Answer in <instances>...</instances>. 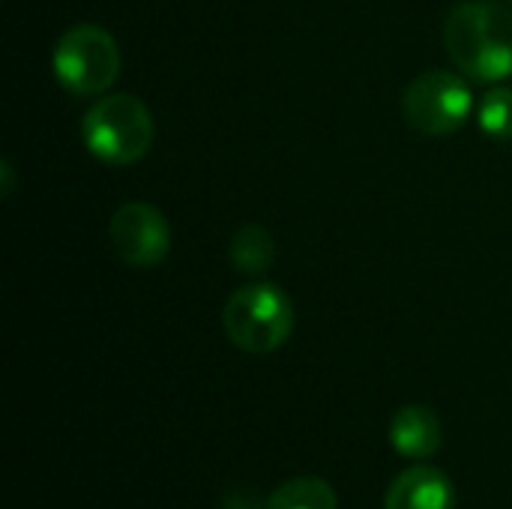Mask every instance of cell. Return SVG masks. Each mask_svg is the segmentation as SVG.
Returning a JSON list of instances; mask_svg holds the SVG:
<instances>
[{
    "label": "cell",
    "mask_w": 512,
    "mask_h": 509,
    "mask_svg": "<svg viewBox=\"0 0 512 509\" xmlns=\"http://www.w3.org/2000/svg\"><path fill=\"white\" fill-rule=\"evenodd\" d=\"M456 69L480 84L512 78V12L495 0H465L444 24Z\"/></svg>",
    "instance_id": "6da1fadb"
},
{
    "label": "cell",
    "mask_w": 512,
    "mask_h": 509,
    "mask_svg": "<svg viewBox=\"0 0 512 509\" xmlns=\"http://www.w3.org/2000/svg\"><path fill=\"white\" fill-rule=\"evenodd\" d=\"M510 3H512V0H510Z\"/></svg>",
    "instance_id": "4fadbf2b"
},
{
    "label": "cell",
    "mask_w": 512,
    "mask_h": 509,
    "mask_svg": "<svg viewBox=\"0 0 512 509\" xmlns=\"http://www.w3.org/2000/svg\"><path fill=\"white\" fill-rule=\"evenodd\" d=\"M384 509H456V486L441 468L417 465L390 483Z\"/></svg>",
    "instance_id": "52a82bcc"
},
{
    "label": "cell",
    "mask_w": 512,
    "mask_h": 509,
    "mask_svg": "<svg viewBox=\"0 0 512 509\" xmlns=\"http://www.w3.org/2000/svg\"><path fill=\"white\" fill-rule=\"evenodd\" d=\"M267 509H339L336 489L321 477H294L273 489Z\"/></svg>",
    "instance_id": "30bf717a"
},
{
    "label": "cell",
    "mask_w": 512,
    "mask_h": 509,
    "mask_svg": "<svg viewBox=\"0 0 512 509\" xmlns=\"http://www.w3.org/2000/svg\"><path fill=\"white\" fill-rule=\"evenodd\" d=\"M222 327L234 348L246 354H273L294 333V303L279 285L252 282L228 297Z\"/></svg>",
    "instance_id": "3957f363"
},
{
    "label": "cell",
    "mask_w": 512,
    "mask_h": 509,
    "mask_svg": "<svg viewBox=\"0 0 512 509\" xmlns=\"http://www.w3.org/2000/svg\"><path fill=\"white\" fill-rule=\"evenodd\" d=\"M480 129L495 141H512V87H492L477 108Z\"/></svg>",
    "instance_id": "8fae6325"
},
{
    "label": "cell",
    "mask_w": 512,
    "mask_h": 509,
    "mask_svg": "<svg viewBox=\"0 0 512 509\" xmlns=\"http://www.w3.org/2000/svg\"><path fill=\"white\" fill-rule=\"evenodd\" d=\"M153 135V114L132 93H108L81 117L84 147L105 165H135L147 156Z\"/></svg>",
    "instance_id": "7a4b0ae2"
},
{
    "label": "cell",
    "mask_w": 512,
    "mask_h": 509,
    "mask_svg": "<svg viewBox=\"0 0 512 509\" xmlns=\"http://www.w3.org/2000/svg\"><path fill=\"white\" fill-rule=\"evenodd\" d=\"M228 258L234 264V270L246 273V276H264L273 261H276V243L273 234L255 222L240 225L228 243Z\"/></svg>",
    "instance_id": "9c48e42d"
},
{
    "label": "cell",
    "mask_w": 512,
    "mask_h": 509,
    "mask_svg": "<svg viewBox=\"0 0 512 509\" xmlns=\"http://www.w3.org/2000/svg\"><path fill=\"white\" fill-rule=\"evenodd\" d=\"M120 66V45L99 24H72L51 54V69L72 96H102L117 81Z\"/></svg>",
    "instance_id": "277c9868"
},
{
    "label": "cell",
    "mask_w": 512,
    "mask_h": 509,
    "mask_svg": "<svg viewBox=\"0 0 512 509\" xmlns=\"http://www.w3.org/2000/svg\"><path fill=\"white\" fill-rule=\"evenodd\" d=\"M111 246L126 267L150 270L171 252V225L165 213L144 201L123 204L108 225Z\"/></svg>",
    "instance_id": "8992f818"
},
{
    "label": "cell",
    "mask_w": 512,
    "mask_h": 509,
    "mask_svg": "<svg viewBox=\"0 0 512 509\" xmlns=\"http://www.w3.org/2000/svg\"><path fill=\"white\" fill-rule=\"evenodd\" d=\"M402 111L405 120L423 135H453L468 123L474 111V93L462 75L429 69L405 87Z\"/></svg>",
    "instance_id": "5b68a950"
},
{
    "label": "cell",
    "mask_w": 512,
    "mask_h": 509,
    "mask_svg": "<svg viewBox=\"0 0 512 509\" xmlns=\"http://www.w3.org/2000/svg\"><path fill=\"white\" fill-rule=\"evenodd\" d=\"M387 438L402 459H429L441 450V420L426 405H405L393 414Z\"/></svg>",
    "instance_id": "ba28073f"
},
{
    "label": "cell",
    "mask_w": 512,
    "mask_h": 509,
    "mask_svg": "<svg viewBox=\"0 0 512 509\" xmlns=\"http://www.w3.org/2000/svg\"><path fill=\"white\" fill-rule=\"evenodd\" d=\"M225 509H267V501H261L255 492H231L225 498Z\"/></svg>",
    "instance_id": "7c38bea8"
}]
</instances>
